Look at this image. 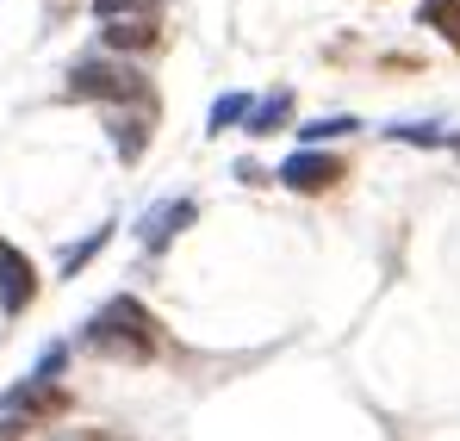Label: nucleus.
<instances>
[{"label":"nucleus","mask_w":460,"mask_h":441,"mask_svg":"<svg viewBox=\"0 0 460 441\" xmlns=\"http://www.w3.org/2000/svg\"><path fill=\"white\" fill-rule=\"evenodd\" d=\"M193 218H199V206H193V199H168V206H150V212H144V224H137V243H144L150 255H162V249H168V243H174V236H181V230H187Z\"/></svg>","instance_id":"nucleus-5"},{"label":"nucleus","mask_w":460,"mask_h":441,"mask_svg":"<svg viewBox=\"0 0 460 441\" xmlns=\"http://www.w3.org/2000/svg\"><path fill=\"white\" fill-rule=\"evenodd\" d=\"M448 149H455V155H460V131H455V137H448Z\"/></svg>","instance_id":"nucleus-18"},{"label":"nucleus","mask_w":460,"mask_h":441,"mask_svg":"<svg viewBox=\"0 0 460 441\" xmlns=\"http://www.w3.org/2000/svg\"><path fill=\"white\" fill-rule=\"evenodd\" d=\"M249 93H218V106H212V119H206V131L218 137V131H236V119H249Z\"/></svg>","instance_id":"nucleus-12"},{"label":"nucleus","mask_w":460,"mask_h":441,"mask_svg":"<svg viewBox=\"0 0 460 441\" xmlns=\"http://www.w3.org/2000/svg\"><path fill=\"white\" fill-rule=\"evenodd\" d=\"M50 410H63V392L44 379H19L0 392V417H50Z\"/></svg>","instance_id":"nucleus-6"},{"label":"nucleus","mask_w":460,"mask_h":441,"mask_svg":"<svg viewBox=\"0 0 460 441\" xmlns=\"http://www.w3.org/2000/svg\"><path fill=\"white\" fill-rule=\"evenodd\" d=\"M155 6H162V0H93V19H106V25H112V19H150Z\"/></svg>","instance_id":"nucleus-15"},{"label":"nucleus","mask_w":460,"mask_h":441,"mask_svg":"<svg viewBox=\"0 0 460 441\" xmlns=\"http://www.w3.org/2000/svg\"><path fill=\"white\" fill-rule=\"evenodd\" d=\"M361 119H317V125H299V149H317V144H330V137H349Z\"/></svg>","instance_id":"nucleus-14"},{"label":"nucleus","mask_w":460,"mask_h":441,"mask_svg":"<svg viewBox=\"0 0 460 441\" xmlns=\"http://www.w3.org/2000/svg\"><path fill=\"white\" fill-rule=\"evenodd\" d=\"M69 93L81 100H106V106H150V75L137 63H119V57H81L69 69ZM155 112V106H150Z\"/></svg>","instance_id":"nucleus-2"},{"label":"nucleus","mask_w":460,"mask_h":441,"mask_svg":"<svg viewBox=\"0 0 460 441\" xmlns=\"http://www.w3.org/2000/svg\"><path fill=\"white\" fill-rule=\"evenodd\" d=\"M417 25H429L436 38H448L460 50V0H423L417 6Z\"/></svg>","instance_id":"nucleus-10"},{"label":"nucleus","mask_w":460,"mask_h":441,"mask_svg":"<svg viewBox=\"0 0 460 441\" xmlns=\"http://www.w3.org/2000/svg\"><path fill=\"white\" fill-rule=\"evenodd\" d=\"M44 287V274L31 268V255H19L6 236H0V311L6 317H19V311H31V298Z\"/></svg>","instance_id":"nucleus-4"},{"label":"nucleus","mask_w":460,"mask_h":441,"mask_svg":"<svg viewBox=\"0 0 460 441\" xmlns=\"http://www.w3.org/2000/svg\"><path fill=\"white\" fill-rule=\"evenodd\" d=\"M385 137H392V144H423V149L448 144V131H442V125H429V119H417V125H385Z\"/></svg>","instance_id":"nucleus-13"},{"label":"nucleus","mask_w":460,"mask_h":441,"mask_svg":"<svg viewBox=\"0 0 460 441\" xmlns=\"http://www.w3.org/2000/svg\"><path fill=\"white\" fill-rule=\"evenodd\" d=\"M150 112H112L106 119V137H112V149H119V162H137L144 149H150Z\"/></svg>","instance_id":"nucleus-7"},{"label":"nucleus","mask_w":460,"mask_h":441,"mask_svg":"<svg viewBox=\"0 0 460 441\" xmlns=\"http://www.w3.org/2000/svg\"><path fill=\"white\" fill-rule=\"evenodd\" d=\"M81 342H87L93 355H106V361H150L155 355V317L131 293H119L87 317Z\"/></svg>","instance_id":"nucleus-1"},{"label":"nucleus","mask_w":460,"mask_h":441,"mask_svg":"<svg viewBox=\"0 0 460 441\" xmlns=\"http://www.w3.org/2000/svg\"><path fill=\"white\" fill-rule=\"evenodd\" d=\"M150 44H155L150 19H112V25H100V50H112V57H137Z\"/></svg>","instance_id":"nucleus-8"},{"label":"nucleus","mask_w":460,"mask_h":441,"mask_svg":"<svg viewBox=\"0 0 460 441\" xmlns=\"http://www.w3.org/2000/svg\"><path fill=\"white\" fill-rule=\"evenodd\" d=\"M342 174H349V162L342 155H323V149H293L280 162V187H293V193H330Z\"/></svg>","instance_id":"nucleus-3"},{"label":"nucleus","mask_w":460,"mask_h":441,"mask_svg":"<svg viewBox=\"0 0 460 441\" xmlns=\"http://www.w3.org/2000/svg\"><path fill=\"white\" fill-rule=\"evenodd\" d=\"M69 361V342H50V348H38V361H31V379H44V385H57V373Z\"/></svg>","instance_id":"nucleus-16"},{"label":"nucleus","mask_w":460,"mask_h":441,"mask_svg":"<svg viewBox=\"0 0 460 441\" xmlns=\"http://www.w3.org/2000/svg\"><path fill=\"white\" fill-rule=\"evenodd\" d=\"M0 441H13V423H0Z\"/></svg>","instance_id":"nucleus-17"},{"label":"nucleus","mask_w":460,"mask_h":441,"mask_svg":"<svg viewBox=\"0 0 460 441\" xmlns=\"http://www.w3.org/2000/svg\"><path fill=\"white\" fill-rule=\"evenodd\" d=\"M287 112H293V93L280 87V93H268V100H255V106H249L243 131H249V137H268V131H280V125H287Z\"/></svg>","instance_id":"nucleus-9"},{"label":"nucleus","mask_w":460,"mask_h":441,"mask_svg":"<svg viewBox=\"0 0 460 441\" xmlns=\"http://www.w3.org/2000/svg\"><path fill=\"white\" fill-rule=\"evenodd\" d=\"M106 243H112V224H100V230H87V236H81L75 249H63V268H57V280H75L81 268H87V261H93V255L106 249Z\"/></svg>","instance_id":"nucleus-11"}]
</instances>
